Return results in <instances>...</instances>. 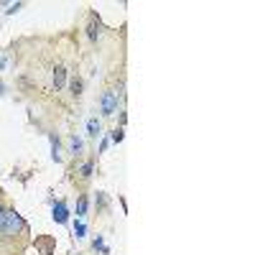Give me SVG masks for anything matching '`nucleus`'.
<instances>
[{"instance_id":"1","label":"nucleus","mask_w":255,"mask_h":255,"mask_svg":"<svg viewBox=\"0 0 255 255\" xmlns=\"http://www.w3.org/2000/svg\"><path fill=\"white\" fill-rule=\"evenodd\" d=\"M0 230H3V235H18V232L23 230V219H21V215L16 212V209H8V212H3Z\"/></svg>"},{"instance_id":"2","label":"nucleus","mask_w":255,"mask_h":255,"mask_svg":"<svg viewBox=\"0 0 255 255\" xmlns=\"http://www.w3.org/2000/svg\"><path fill=\"white\" fill-rule=\"evenodd\" d=\"M117 100H120V95L115 92V89H108V92L102 95V112H105V115H115Z\"/></svg>"},{"instance_id":"3","label":"nucleus","mask_w":255,"mask_h":255,"mask_svg":"<svg viewBox=\"0 0 255 255\" xmlns=\"http://www.w3.org/2000/svg\"><path fill=\"white\" fill-rule=\"evenodd\" d=\"M54 219L56 222H67L69 219V212H67L64 204H54Z\"/></svg>"},{"instance_id":"4","label":"nucleus","mask_w":255,"mask_h":255,"mask_svg":"<svg viewBox=\"0 0 255 255\" xmlns=\"http://www.w3.org/2000/svg\"><path fill=\"white\" fill-rule=\"evenodd\" d=\"M87 130H89V136H92V138H97V136H100V123H97V120H89Z\"/></svg>"},{"instance_id":"5","label":"nucleus","mask_w":255,"mask_h":255,"mask_svg":"<svg viewBox=\"0 0 255 255\" xmlns=\"http://www.w3.org/2000/svg\"><path fill=\"white\" fill-rule=\"evenodd\" d=\"M64 77H67L64 69H56V72H54V82H56V87H62V84H64Z\"/></svg>"},{"instance_id":"6","label":"nucleus","mask_w":255,"mask_h":255,"mask_svg":"<svg viewBox=\"0 0 255 255\" xmlns=\"http://www.w3.org/2000/svg\"><path fill=\"white\" fill-rule=\"evenodd\" d=\"M84 212H87V199L82 197V199H79V204H77V215H84Z\"/></svg>"},{"instance_id":"7","label":"nucleus","mask_w":255,"mask_h":255,"mask_svg":"<svg viewBox=\"0 0 255 255\" xmlns=\"http://www.w3.org/2000/svg\"><path fill=\"white\" fill-rule=\"evenodd\" d=\"M74 235H77V237H82L84 235V224L79 222V224H74Z\"/></svg>"},{"instance_id":"8","label":"nucleus","mask_w":255,"mask_h":255,"mask_svg":"<svg viewBox=\"0 0 255 255\" xmlns=\"http://www.w3.org/2000/svg\"><path fill=\"white\" fill-rule=\"evenodd\" d=\"M89 174H92V163H84V166H82V176H89Z\"/></svg>"},{"instance_id":"9","label":"nucleus","mask_w":255,"mask_h":255,"mask_svg":"<svg viewBox=\"0 0 255 255\" xmlns=\"http://www.w3.org/2000/svg\"><path fill=\"white\" fill-rule=\"evenodd\" d=\"M72 151H82V143L77 138H72Z\"/></svg>"},{"instance_id":"10","label":"nucleus","mask_w":255,"mask_h":255,"mask_svg":"<svg viewBox=\"0 0 255 255\" xmlns=\"http://www.w3.org/2000/svg\"><path fill=\"white\" fill-rule=\"evenodd\" d=\"M112 141H115V143L123 141V130H115V133H112Z\"/></svg>"},{"instance_id":"11","label":"nucleus","mask_w":255,"mask_h":255,"mask_svg":"<svg viewBox=\"0 0 255 255\" xmlns=\"http://www.w3.org/2000/svg\"><path fill=\"white\" fill-rule=\"evenodd\" d=\"M0 222H3V207H0Z\"/></svg>"}]
</instances>
